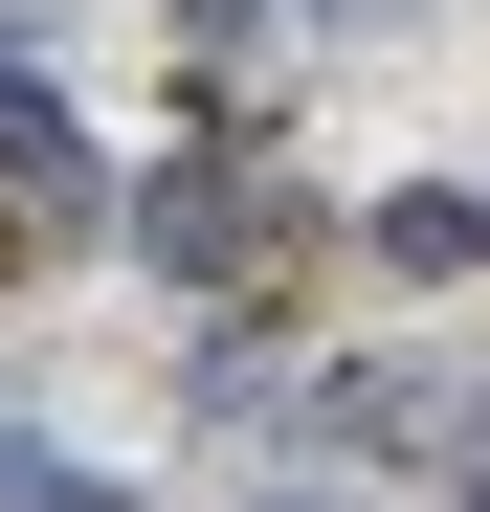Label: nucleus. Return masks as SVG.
Returning <instances> with one entry per match:
<instances>
[{
  "label": "nucleus",
  "instance_id": "nucleus-6",
  "mask_svg": "<svg viewBox=\"0 0 490 512\" xmlns=\"http://www.w3.org/2000/svg\"><path fill=\"white\" fill-rule=\"evenodd\" d=\"M179 23H201V45H245V23H290V0H179Z\"/></svg>",
  "mask_w": 490,
  "mask_h": 512
},
{
  "label": "nucleus",
  "instance_id": "nucleus-1",
  "mask_svg": "<svg viewBox=\"0 0 490 512\" xmlns=\"http://www.w3.org/2000/svg\"><path fill=\"white\" fill-rule=\"evenodd\" d=\"M134 245H156L179 290H245V268H290V245H312V201L223 134V156H179V179H134Z\"/></svg>",
  "mask_w": 490,
  "mask_h": 512
},
{
  "label": "nucleus",
  "instance_id": "nucleus-3",
  "mask_svg": "<svg viewBox=\"0 0 490 512\" xmlns=\"http://www.w3.org/2000/svg\"><path fill=\"white\" fill-rule=\"evenodd\" d=\"M379 268H401V290H468V268H490V201H468V179L379 201Z\"/></svg>",
  "mask_w": 490,
  "mask_h": 512
},
{
  "label": "nucleus",
  "instance_id": "nucleus-4",
  "mask_svg": "<svg viewBox=\"0 0 490 512\" xmlns=\"http://www.w3.org/2000/svg\"><path fill=\"white\" fill-rule=\"evenodd\" d=\"M0 512H112V490L67 468V446H0Z\"/></svg>",
  "mask_w": 490,
  "mask_h": 512
},
{
  "label": "nucleus",
  "instance_id": "nucleus-2",
  "mask_svg": "<svg viewBox=\"0 0 490 512\" xmlns=\"http://www.w3.org/2000/svg\"><path fill=\"white\" fill-rule=\"evenodd\" d=\"M0 201H90V112L0 67Z\"/></svg>",
  "mask_w": 490,
  "mask_h": 512
},
{
  "label": "nucleus",
  "instance_id": "nucleus-5",
  "mask_svg": "<svg viewBox=\"0 0 490 512\" xmlns=\"http://www.w3.org/2000/svg\"><path fill=\"white\" fill-rule=\"evenodd\" d=\"M446 468H468V490H446V512H490V401H446Z\"/></svg>",
  "mask_w": 490,
  "mask_h": 512
}]
</instances>
